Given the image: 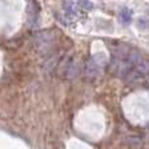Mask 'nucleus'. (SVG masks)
I'll return each instance as SVG.
<instances>
[{
	"label": "nucleus",
	"instance_id": "obj_1",
	"mask_svg": "<svg viewBox=\"0 0 149 149\" xmlns=\"http://www.w3.org/2000/svg\"><path fill=\"white\" fill-rule=\"evenodd\" d=\"M54 41V36H52L50 31H42V33L37 34L36 37V45L39 49H43V47H49L50 45Z\"/></svg>",
	"mask_w": 149,
	"mask_h": 149
},
{
	"label": "nucleus",
	"instance_id": "obj_2",
	"mask_svg": "<svg viewBox=\"0 0 149 149\" xmlns=\"http://www.w3.org/2000/svg\"><path fill=\"white\" fill-rule=\"evenodd\" d=\"M85 71H86V74L88 76H95L98 72V64L95 63V60H89L85 67Z\"/></svg>",
	"mask_w": 149,
	"mask_h": 149
},
{
	"label": "nucleus",
	"instance_id": "obj_3",
	"mask_svg": "<svg viewBox=\"0 0 149 149\" xmlns=\"http://www.w3.org/2000/svg\"><path fill=\"white\" fill-rule=\"evenodd\" d=\"M119 18H120V21L123 24H130L132 20V12L128 8H123L120 10V13H119Z\"/></svg>",
	"mask_w": 149,
	"mask_h": 149
},
{
	"label": "nucleus",
	"instance_id": "obj_4",
	"mask_svg": "<svg viewBox=\"0 0 149 149\" xmlns=\"http://www.w3.org/2000/svg\"><path fill=\"white\" fill-rule=\"evenodd\" d=\"M63 8H64V10H65V16H68V17H72V16L76 15V10H74V5H73L72 0H64Z\"/></svg>",
	"mask_w": 149,
	"mask_h": 149
},
{
	"label": "nucleus",
	"instance_id": "obj_5",
	"mask_svg": "<svg viewBox=\"0 0 149 149\" xmlns=\"http://www.w3.org/2000/svg\"><path fill=\"white\" fill-rule=\"evenodd\" d=\"M137 72H140L141 74H149V62L145 59H141L139 63L136 64Z\"/></svg>",
	"mask_w": 149,
	"mask_h": 149
},
{
	"label": "nucleus",
	"instance_id": "obj_6",
	"mask_svg": "<svg viewBox=\"0 0 149 149\" xmlns=\"http://www.w3.org/2000/svg\"><path fill=\"white\" fill-rule=\"evenodd\" d=\"M77 7L84 10H92L94 8V5L90 0H77Z\"/></svg>",
	"mask_w": 149,
	"mask_h": 149
},
{
	"label": "nucleus",
	"instance_id": "obj_7",
	"mask_svg": "<svg viewBox=\"0 0 149 149\" xmlns=\"http://www.w3.org/2000/svg\"><path fill=\"white\" fill-rule=\"evenodd\" d=\"M137 24H139V28L140 29H148L149 28V21L145 20V18H139Z\"/></svg>",
	"mask_w": 149,
	"mask_h": 149
}]
</instances>
